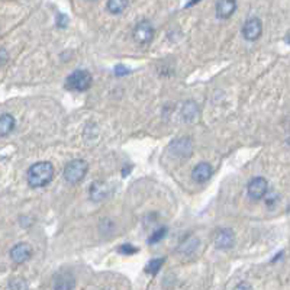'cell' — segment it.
<instances>
[{
  "instance_id": "1",
  "label": "cell",
  "mask_w": 290,
  "mask_h": 290,
  "mask_svg": "<svg viewBox=\"0 0 290 290\" xmlns=\"http://www.w3.org/2000/svg\"><path fill=\"white\" fill-rule=\"evenodd\" d=\"M54 174H55V170H54V166L50 161L35 163L34 166L29 167V170L26 173L28 185L31 188H44V186L51 183Z\"/></svg>"
},
{
  "instance_id": "2",
  "label": "cell",
  "mask_w": 290,
  "mask_h": 290,
  "mask_svg": "<svg viewBox=\"0 0 290 290\" xmlns=\"http://www.w3.org/2000/svg\"><path fill=\"white\" fill-rule=\"evenodd\" d=\"M93 83V77L87 70H74L66 79V89L71 92H86Z\"/></svg>"
},
{
  "instance_id": "3",
  "label": "cell",
  "mask_w": 290,
  "mask_h": 290,
  "mask_svg": "<svg viewBox=\"0 0 290 290\" xmlns=\"http://www.w3.org/2000/svg\"><path fill=\"white\" fill-rule=\"evenodd\" d=\"M87 171H89L87 161L82 160V158H76V160H71L69 164L66 166V169H64V179L70 185H79L86 177Z\"/></svg>"
},
{
  "instance_id": "4",
  "label": "cell",
  "mask_w": 290,
  "mask_h": 290,
  "mask_svg": "<svg viewBox=\"0 0 290 290\" xmlns=\"http://www.w3.org/2000/svg\"><path fill=\"white\" fill-rule=\"evenodd\" d=\"M134 39L139 45H147L153 41L154 28L148 20H141L134 28Z\"/></svg>"
},
{
  "instance_id": "5",
  "label": "cell",
  "mask_w": 290,
  "mask_h": 290,
  "mask_svg": "<svg viewBox=\"0 0 290 290\" xmlns=\"http://www.w3.org/2000/svg\"><path fill=\"white\" fill-rule=\"evenodd\" d=\"M247 192H248V196L251 199H256V200L263 199L267 194V192H269V183H267V180L264 177H254L248 183Z\"/></svg>"
},
{
  "instance_id": "6",
  "label": "cell",
  "mask_w": 290,
  "mask_h": 290,
  "mask_svg": "<svg viewBox=\"0 0 290 290\" xmlns=\"http://www.w3.org/2000/svg\"><path fill=\"white\" fill-rule=\"evenodd\" d=\"M263 34V22L258 17H250L244 26H242V35L247 41H256Z\"/></svg>"
},
{
  "instance_id": "7",
  "label": "cell",
  "mask_w": 290,
  "mask_h": 290,
  "mask_svg": "<svg viewBox=\"0 0 290 290\" xmlns=\"http://www.w3.org/2000/svg\"><path fill=\"white\" fill-rule=\"evenodd\" d=\"M32 257V247L26 242H19L10 250V258L16 264H23Z\"/></svg>"
},
{
  "instance_id": "8",
  "label": "cell",
  "mask_w": 290,
  "mask_h": 290,
  "mask_svg": "<svg viewBox=\"0 0 290 290\" xmlns=\"http://www.w3.org/2000/svg\"><path fill=\"white\" fill-rule=\"evenodd\" d=\"M112 190L110 186L104 182H95L92 183V186L89 189V194H90V199L95 200V202H102L104 199H107L110 196Z\"/></svg>"
},
{
  "instance_id": "9",
  "label": "cell",
  "mask_w": 290,
  "mask_h": 290,
  "mask_svg": "<svg viewBox=\"0 0 290 290\" xmlns=\"http://www.w3.org/2000/svg\"><path fill=\"white\" fill-rule=\"evenodd\" d=\"M234 242H235V234L229 228L219 229L215 235V247L216 248H221V250L231 248L234 245Z\"/></svg>"
},
{
  "instance_id": "10",
  "label": "cell",
  "mask_w": 290,
  "mask_h": 290,
  "mask_svg": "<svg viewBox=\"0 0 290 290\" xmlns=\"http://www.w3.org/2000/svg\"><path fill=\"white\" fill-rule=\"evenodd\" d=\"M192 151H193V144L189 138H180L171 144V153L176 157L186 158L192 155Z\"/></svg>"
},
{
  "instance_id": "11",
  "label": "cell",
  "mask_w": 290,
  "mask_h": 290,
  "mask_svg": "<svg viewBox=\"0 0 290 290\" xmlns=\"http://www.w3.org/2000/svg\"><path fill=\"white\" fill-rule=\"evenodd\" d=\"M213 174V169L209 163H199L193 171H192V177L196 183H206Z\"/></svg>"
},
{
  "instance_id": "12",
  "label": "cell",
  "mask_w": 290,
  "mask_h": 290,
  "mask_svg": "<svg viewBox=\"0 0 290 290\" xmlns=\"http://www.w3.org/2000/svg\"><path fill=\"white\" fill-rule=\"evenodd\" d=\"M237 10V0H218L216 1V16L219 19H228Z\"/></svg>"
},
{
  "instance_id": "13",
  "label": "cell",
  "mask_w": 290,
  "mask_h": 290,
  "mask_svg": "<svg viewBox=\"0 0 290 290\" xmlns=\"http://www.w3.org/2000/svg\"><path fill=\"white\" fill-rule=\"evenodd\" d=\"M74 286H76V282L69 273H60L54 279V288L55 289L70 290L74 289Z\"/></svg>"
},
{
  "instance_id": "14",
  "label": "cell",
  "mask_w": 290,
  "mask_h": 290,
  "mask_svg": "<svg viewBox=\"0 0 290 290\" xmlns=\"http://www.w3.org/2000/svg\"><path fill=\"white\" fill-rule=\"evenodd\" d=\"M15 118L9 113L0 116V137H7L15 129Z\"/></svg>"
},
{
  "instance_id": "15",
  "label": "cell",
  "mask_w": 290,
  "mask_h": 290,
  "mask_svg": "<svg viewBox=\"0 0 290 290\" xmlns=\"http://www.w3.org/2000/svg\"><path fill=\"white\" fill-rule=\"evenodd\" d=\"M128 7V0H107V10L112 15H119Z\"/></svg>"
},
{
  "instance_id": "16",
  "label": "cell",
  "mask_w": 290,
  "mask_h": 290,
  "mask_svg": "<svg viewBox=\"0 0 290 290\" xmlns=\"http://www.w3.org/2000/svg\"><path fill=\"white\" fill-rule=\"evenodd\" d=\"M164 261H166V258H154L151 260L150 263H148V266H147V269H145V272L150 274H155L160 272V269L163 267V264H164Z\"/></svg>"
},
{
  "instance_id": "17",
  "label": "cell",
  "mask_w": 290,
  "mask_h": 290,
  "mask_svg": "<svg viewBox=\"0 0 290 290\" xmlns=\"http://www.w3.org/2000/svg\"><path fill=\"white\" fill-rule=\"evenodd\" d=\"M166 235H167V228H166V226H161V228H158L157 231H154L153 234H151V237L148 238V244L160 242Z\"/></svg>"
},
{
  "instance_id": "18",
  "label": "cell",
  "mask_w": 290,
  "mask_h": 290,
  "mask_svg": "<svg viewBox=\"0 0 290 290\" xmlns=\"http://www.w3.org/2000/svg\"><path fill=\"white\" fill-rule=\"evenodd\" d=\"M138 251V248L132 247L131 244H123L119 247V253L125 254V256H131V254H135Z\"/></svg>"
},
{
  "instance_id": "19",
  "label": "cell",
  "mask_w": 290,
  "mask_h": 290,
  "mask_svg": "<svg viewBox=\"0 0 290 290\" xmlns=\"http://www.w3.org/2000/svg\"><path fill=\"white\" fill-rule=\"evenodd\" d=\"M67 23H69V17H67V15H64V13H58V15H57V26H58V28H66Z\"/></svg>"
},
{
  "instance_id": "20",
  "label": "cell",
  "mask_w": 290,
  "mask_h": 290,
  "mask_svg": "<svg viewBox=\"0 0 290 290\" xmlns=\"http://www.w3.org/2000/svg\"><path fill=\"white\" fill-rule=\"evenodd\" d=\"M128 73H129V69H128V67H125V66H122V64H119V66H116V67H115V76H118V77L126 76Z\"/></svg>"
},
{
  "instance_id": "21",
  "label": "cell",
  "mask_w": 290,
  "mask_h": 290,
  "mask_svg": "<svg viewBox=\"0 0 290 290\" xmlns=\"http://www.w3.org/2000/svg\"><path fill=\"white\" fill-rule=\"evenodd\" d=\"M7 58H9L7 51H6L4 48H0V66H3V64L7 61Z\"/></svg>"
},
{
  "instance_id": "22",
  "label": "cell",
  "mask_w": 290,
  "mask_h": 290,
  "mask_svg": "<svg viewBox=\"0 0 290 290\" xmlns=\"http://www.w3.org/2000/svg\"><path fill=\"white\" fill-rule=\"evenodd\" d=\"M235 288H237V289H251V285H248V283H244V282H242V283L237 285Z\"/></svg>"
},
{
  "instance_id": "23",
  "label": "cell",
  "mask_w": 290,
  "mask_h": 290,
  "mask_svg": "<svg viewBox=\"0 0 290 290\" xmlns=\"http://www.w3.org/2000/svg\"><path fill=\"white\" fill-rule=\"evenodd\" d=\"M10 288H26V283L20 282V283H10Z\"/></svg>"
},
{
  "instance_id": "24",
  "label": "cell",
  "mask_w": 290,
  "mask_h": 290,
  "mask_svg": "<svg viewBox=\"0 0 290 290\" xmlns=\"http://www.w3.org/2000/svg\"><path fill=\"white\" fill-rule=\"evenodd\" d=\"M200 0H192V1H189L188 3V7L189 6H193V4H196V3H199Z\"/></svg>"
}]
</instances>
